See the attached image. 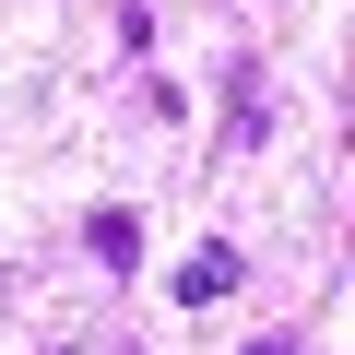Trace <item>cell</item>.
<instances>
[{
  "instance_id": "6da1fadb",
  "label": "cell",
  "mask_w": 355,
  "mask_h": 355,
  "mask_svg": "<svg viewBox=\"0 0 355 355\" xmlns=\"http://www.w3.org/2000/svg\"><path fill=\"white\" fill-rule=\"evenodd\" d=\"M237 284V249H202V261H178V308H214Z\"/></svg>"
},
{
  "instance_id": "7a4b0ae2",
  "label": "cell",
  "mask_w": 355,
  "mask_h": 355,
  "mask_svg": "<svg viewBox=\"0 0 355 355\" xmlns=\"http://www.w3.org/2000/svg\"><path fill=\"white\" fill-rule=\"evenodd\" d=\"M95 261L130 272V261H142V225H130V214H95Z\"/></svg>"
},
{
  "instance_id": "3957f363",
  "label": "cell",
  "mask_w": 355,
  "mask_h": 355,
  "mask_svg": "<svg viewBox=\"0 0 355 355\" xmlns=\"http://www.w3.org/2000/svg\"><path fill=\"white\" fill-rule=\"evenodd\" d=\"M249 355H296V343H284V331H261V343H249Z\"/></svg>"
}]
</instances>
